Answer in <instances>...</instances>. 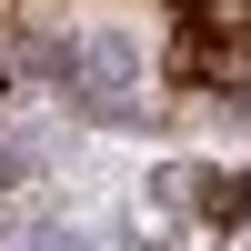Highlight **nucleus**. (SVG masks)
Listing matches in <instances>:
<instances>
[{"label": "nucleus", "mask_w": 251, "mask_h": 251, "mask_svg": "<svg viewBox=\"0 0 251 251\" xmlns=\"http://www.w3.org/2000/svg\"><path fill=\"white\" fill-rule=\"evenodd\" d=\"M191 40L201 50H251V0H191Z\"/></svg>", "instance_id": "1"}]
</instances>
